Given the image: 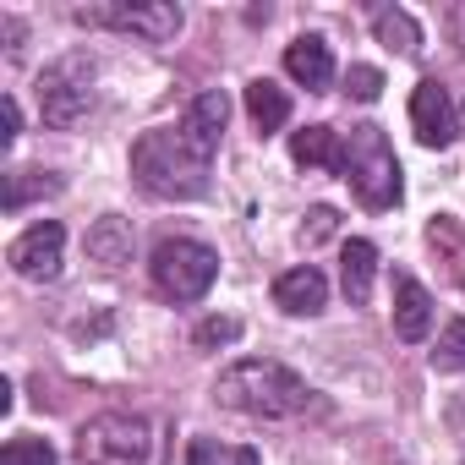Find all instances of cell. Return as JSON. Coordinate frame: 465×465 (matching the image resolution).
I'll list each match as a JSON object with an SVG mask.
<instances>
[{"label": "cell", "instance_id": "obj_16", "mask_svg": "<svg viewBox=\"0 0 465 465\" xmlns=\"http://www.w3.org/2000/svg\"><path fill=\"white\" fill-rule=\"evenodd\" d=\"M372 274H378V247L372 242H345V252H340V285H345V296L356 307L372 296Z\"/></svg>", "mask_w": 465, "mask_h": 465}, {"label": "cell", "instance_id": "obj_21", "mask_svg": "<svg viewBox=\"0 0 465 465\" xmlns=\"http://www.w3.org/2000/svg\"><path fill=\"white\" fill-rule=\"evenodd\" d=\"M432 367L438 372H465V318H449L443 323L438 351H432Z\"/></svg>", "mask_w": 465, "mask_h": 465}, {"label": "cell", "instance_id": "obj_15", "mask_svg": "<svg viewBox=\"0 0 465 465\" xmlns=\"http://www.w3.org/2000/svg\"><path fill=\"white\" fill-rule=\"evenodd\" d=\"M291 159L296 164H312V170H340L345 143H340L334 126H302V132H291Z\"/></svg>", "mask_w": 465, "mask_h": 465}, {"label": "cell", "instance_id": "obj_14", "mask_svg": "<svg viewBox=\"0 0 465 465\" xmlns=\"http://www.w3.org/2000/svg\"><path fill=\"white\" fill-rule=\"evenodd\" d=\"M88 258H94L99 269H126V263H132V224H126L121 213L94 219V230H88Z\"/></svg>", "mask_w": 465, "mask_h": 465}, {"label": "cell", "instance_id": "obj_19", "mask_svg": "<svg viewBox=\"0 0 465 465\" xmlns=\"http://www.w3.org/2000/svg\"><path fill=\"white\" fill-rule=\"evenodd\" d=\"M186 465H263V460H258V449H247V443L192 438V443H186Z\"/></svg>", "mask_w": 465, "mask_h": 465}, {"label": "cell", "instance_id": "obj_7", "mask_svg": "<svg viewBox=\"0 0 465 465\" xmlns=\"http://www.w3.org/2000/svg\"><path fill=\"white\" fill-rule=\"evenodd\" d=\"M77 23H104V28L132 34V39H143V45H170L186 17H181L175 0H137V6L115 0V6H77Z\"/></svg>", "mask_w": 465, "mask_h": 465}, {"label": "cell", "instance_id": "obj_12", "mask_svg": "<svg viewBox=\"0 0 465 465\" xmlns=\"http://www.w3.org/2000/svg\"><path fill=\"white\" fill-rule=\"evenodd\" d=\"M274 307H285L291 318L323 312V307H329V280H323V269H312V263L285 269V274L274 280Z\"/></svg>", "mask_w": 465, "mask_h": 465}, {"label": "cell", "instance_id": "obj_25", "mask_svg": "<svg viewBox=\"0 0 465 465\" xmlns=\"http://www.w3.org/2000/svg\"><path fill=\"white\" fill-rule=\"evenodd\" d=\"M334 230H340V213H334V208H312V213H307V224H302V242H307V247H318V242H329V236H334Z\"/></svg>", "mask_w": 465, "mask_h": 465}, {"label": "cell", "instance_id": "obj_20", "mask_svg": "<svg viewBox=\"0 0 465 465\" xmlns=\"http://www.w3.org/2000/svg\"><path fill=\"white\" fill-rule=\"evenodd\" d=\"M50 192H61V181L50 170H12L0 203H6V213H17V208H28V197H50Z\"/></svg>", "mask_w": 465, "mask_h": 465}, {"label": "cell", "instance_id": "obj_10", "mask_svg": "<svg viewBox=\"0 0 465 465\" xmlns=\"http://www.w3.org/2000/svg\"><path fill=\"white\" fill-rule=\"evenodd\" d=\"M224 121H230V99H224L219 88H208V94H197V99L186 104V115H181L175 126L186 132V143H192L203 159H213V148H219V137H224Z\"/></svg>", "mask_w": 465, "mask_h": 465}, {"label": "cell", "instance_id": "obj_9", "mask_svg": "<svg viewBox=\"0 0 465 465\" xmlns=\"http://www.w3.org/2000/svg\"><path fill=\"white\" fill-rule=\"evenodd\" d=\"M411 132H416L421 148H449V143H454L460 121H454V104H449L443 83L421 77V83L411 88Z\"/></svg>", "mask_w": 465, "mask_h": 465}, {"label": "cell", "instance_id": "obj_23", "mask_svg": "<svg viewBox=\"0 0 465 465\" xmlns=\"http://www.w3.org/2000/svg\"><path fill=\"white\" fill-rule=\"evenodd\" d=\"M0 465H55V449L45 443V438H12L6 449H0Z\"/></svg>", "mask_w": 465, "mask_h": 465}, {"label": "cell", "instance_id": "obj_5", "mask_svg": "<svg viewBox=\"0 0 465 465\" xmlns=\"http://www.w3.org/2000/svg\"><path fill=\"white\" fill-rule=\"evenodd\" d=\"M148 274H153L159 296H170V302H203L208 285L219 280V252L203 247V242H192V236H170V242L153 247Z\"/></svg>", "mask_w": 465, "mask_h": 465}, {"label": "cell", "instance_id": "obj_13", "mask_svg": "<svg viewBox=\"0 0 465 465\" xmlns=\"http://www.w3.org/2000/svg\"><path fill=\"white\" fill-rule=\"evenodd\" d=\"M394 334H400L405 345H421V340L432 334V296H427V285L411 280V274L394 280Z\"/></svg>", "mask_w": 465, "mask_h": 465}, {"label": "cell", "instance_id": "obj_1", "mask_svg": "<svg viewBox=\"0 0 465 465\" xmlns=\"http://www.w3.org/2000/svg\"><path fill=\"white\" fill-rule=\"evenodd\" d=\"M213 400L224 411H242V416H258V421H285V416L307 411L312 389H307V378L296 367H285L274 356H247V361L219 372Z\"/></svg>", "mask_w": 465, "mask_h": 465}, {"label": "cell", "instance_id": "obj_17", "mask_svg": "<svg viewBox=\"0 0 465 465\" xmlns=\"http://www.w3.org/2000/svg\"><path fill=\"white\" fill-rule=\"evenodd\" d=\"M247 115L258 121V132H280L291 121V94L280 83L258 77V83H247Z\"/></svg>", "mask_w": 465, "mask_h": 465}, {"label": "cell", "instance_id": "obj_8", "mask_svg": "<svg viewBox=\"0 0 465 465\" xmlns=\"http://www.w3.org/2000/svg\"><path fill=\"white\" fill-rule=\"evenodd\" d=\"M6 258H12V269L23 280H55L61 274V258H66V230L55 219H39V224H28L23 236L12 242Z\"/></svg>", "mask_w": 465, "mask_h": 465}, {"label": "cell", "instance_id": "obj_11", "mask_svg": "<svg viewBox=\"0 0 465 465\" xmlns=\"http://www.w3.org/2000/svg\"><path fill=\"white\" fill-rule=\"evenodd\" d=\"M285 72H291V83H302L307 94H323V88L334 83V50H329V39H318V34L291 39V45H285Z\"/></svg>", "mask_w": 465, "mask_h": 465}, {"label": "cell", "instance_id": "obj_4", "mask_svg": "<svg viewBox=\"0 0 465 465\" xmlns=\"http://www.w3.org/2000/svg\"><path fill=\"white\" fill-rule=\"evenodd\" d=\"M345 181L356 186V197L367 208H394L405 181H400V159L383 137V126H351V143H345V159H340Z\"/></svg>", "mask_w": 465, "mask_h": 465}, {"label": "cell", "instance_id": "obj_6", "mask_svg": "<svg viewBox=\"0 0 465 465\" xmlns=\"http://www.w3.org/2000/svg\"><path fill=\"white\" fill-rule=\"evenodd\" d=\"M94 110V61L88 55H66L55 66H45L39 77V115L45 126H77Z\"/></svg>", "mask_w": 465, "mask_h": 465}, {"label": "cell", "instance_id": "obj_2", "mask_svg": "<svg viewBox=\"0 0 465 465\" xmlns=\"http://www.w3.org/2000/svg\"><path fill=\"white\" fill-rule=\"evenodd\" d=\"M132 175L148 197L159 203H192L208 192V159L186 143L181 126H159V132H143L132 143Z\"/></svg>", "mask_w": 465, "mask_h": 465}, {"label": "cell", "instance_id": "obj_26", "mask_svg": "<svg viewBox=\"0 0 465 465\" xmlns=\"http://www.w3.org/2000/svg\"><path fill=\"white\" fill-rule=\"evenodd\" d=\"M0 126H6V132H0V143H17V132H23V110H17L12 94L0 99Z\"/></svg>", "mask_w": 465, "mask_h": 465}, {"label": "cell", "instance_id": "obj_24", "mask_svg": "<svg viewBox=\"0 0 465 465\" xmlns=\"http://www.w3.org/2000/svg\"><path fill=\"white\" fill-rule=\"evenodd\" d=\"M345 88H351V99L372 104V99L383 94V72H378V66H351V72H345Z\"/></svg>", "mask_w": 465, "mask_h": 465}, {"label": "cell", "instance_id": "obj_18", "mask_svg": "<svg viewBox=\"0 0 465 465\" xmlns=\"http://www.w3.org/2000/svg\"><path fill=\"white\" fill-rule=\"evenodd\" d=\"M372 34H378V45H389V50H400V55H416V50H421V28H416V17L400 12V6H378V12H372Z\"/></svg>", "mask_w": 465, "mask_h": 465}, {"label": "cell", "instance_id": "obj_3", "mask_svg": "<svg viewBox=\"0 0 465 465\" xmlns=\"http://www.w3.org/2000/svg\"><path fill=\"white\" fill-rule=\"evenodd\" d=\"M83 465H164V427L137 411H104L77 432Z\"/></svg>", "mask_w": 465, "mask_h": 465}, {"label": "cell", "instance_id": "obj_22", "mask_svg": "<svg viewBox=\"0 0 465 465\" xmlns=\"http://www.w3.org/2000/svg\"><path fill=\"white\" fill-rule=\"evenodd\" d=\"M242 340V318H203L192 329V345L197 351H219V345H236Z\"/></svg>", "mask_w": 465, "mask_h": 465}]
</instances>
